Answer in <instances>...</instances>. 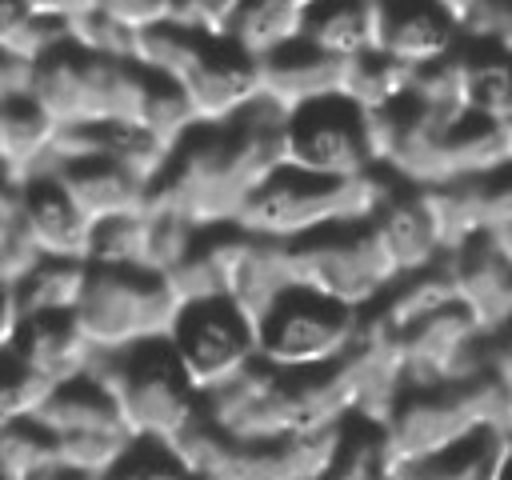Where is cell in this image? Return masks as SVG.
Listing matches in <instances>:
<instances>
[{
    "mask_svg": "<svg viewBox=\"0 0 512 480\" xmlns=\"http://www.w3.org/2000/svg\"><path fill=\"white\" fill-rule=\"evenodd\" d=\"M176 316L180 304L160 276L92 264L72 324L96 352H124L144 340H168Z\"/></svg>",
    "mask_w": 512,
    "mask_h": 480,
    "instance_id": "277c9868",
    "label": "cell"
},
{
    "mask_svg": "<svg viewBox=\"0 0 512 480\" xmlns=\"http://www.w3.org/2000/svg\"><path fill=\"white\" fill-rule=\"evenodd\" d=\"M256 80H260V100L272 104L280 116L340 96L344 84V60H332L316 48H308L304 40L256 60Z\"/></svg>",
    "mask_w": 512,
    "mask_h": 480,
    "instance_id": "4fadbf2b",
    "label": "cell"
},
{
    "mask_svg": "<svg viewBox=\"0 0 512 480\" xmlns=\"http://www.w3.org/2000/svg\"><path fill=\"white\" fill-rule=\"evenodd\" d=\"M488 372L512 392V340H500V344L488 340Z\"/></svg>",
    "mask_w": 512,
    "mask_h": 480,
    "instance_id": "74e56055",
    "label": "cell"
},
{
    "mask_svg": "<svg viewBox=\"0 0 512 480\" xmlns=\"http://www.w3.org/2000/svg\"><path fill=\"white\" fill-rule=\"evenodd\" d=\"M284 268L292 288L316 292L352 312H368L400 280L372 224H348L292 240L284 244Z\"/></svg>",
    "mask_w": 512,
    "mask_h": 480,
    "instance_id": "3957f363",
    "label": "cell"
},
{
    "mask_svg": "<svg viewBox=\"0 0 512 480\" xmlns=\"http://www.w3.org/2000/svg\"><path fill=\"white\" fill-rule=\"evenodd\" d=\"M284 168L316 180H348L372 172L360 108L344 96L304 104L284 116Z\"/></svg>",
    "mask_w": 512,
    "mask_h": 480,
    "instance_id": "ba28073f",
    "label": "cell"
},
{
    "mask_svg": "<svg viewBox=\"0 0 512 480\" xmlns=\"http://www.w3.org/2000/svg\"><path fill=\"white\" fill-rule=\"evenodd\" d=\"M28 4V12L32 16H40V20H52V24H72L76 16H84V12H92L96 4L92 0H24Z\"/></svg>",
    "mask_w": 512,
    "mask_h": 480,
    "instance_id": "836d02e7",
    "label": "cell"
},
{
    "mask_svg": "<svg viewBox=\"0 0 512 480\" xmlns=\"http://www.w3.org/2000/svg\"><path fill=\"white\" fill-rule=\"evenodd\" d=\"M16 232L44 260H88L92 256V224L64 200L52 176H28L20 196Z\"/></svg>",
    "mask_w": 512,
    "mask_h": 480,
    "instance_id": "7c38bea8",
    "label": "cell"
},
{
    "mask_svg": "<svg viewBox=\"0 0 512 480\" xmlns=\"http://www.w3.org/2000/svg\"><path fill=\"white\" fill-rule=\"evenodd\" d=\"M408 104H416L420 112H428L432 120L456 128L460 120H468V56L452 52L436 64H424L412 72L408 84Z\"/></svg>",
    "mask_w": 512,
    "mask_h": 480,
    "instance_id": "603a6c76",
    "label": "cell"
},
{
    "mask_svg": "<svg viewBox=\"0 0 512 480\" xmlns=\"http://www.w3.org/2000/svg\"><path fill=\"white\" fill-rule=\"evenodd\" d=\"M20 196H24V180H16L12 172L0 168V232H8L20 216Z\"/></svg>",
    "mask_w": 512,
    "mask_h": 480,
    "instance_id": "d590c367",
    "label": "cell"
},
{
    "mask_svg": "<svg viewBox=\"0 0 512 480\" xmlns=\"http://www.w3.org/2000/svg\"><path fill=\"white\" fill-rule=\"evenodd\" d=\"M20 308H16V292H12V284H4L0 280V356L12 348V336H16V328H20Z\"/></svg>",
    "mask_w": 512,
    "mask_h": 480,
    "instance_id": "8d00e7d4",
    "label": "cell"
},
{
    "mask_svg": "<svg viewBox=\"0 0 512 480\" xmlns=\"http://www.w3.org/2000/svg\"><path fill=\"white\" fill-rule=\"evenodd\" d=\"M64 40H68L64 36V24H52V20L32 16L24 0H0V56L36 64L52 48H60Z\"/></svg>",
    "mask_w": 512,
    "mask_h": 480,
    "instance_id": "d4e9b609",
    "label": "cell"
},
{
    "mask_svg": "<svg viewBox=\"0 0 512 480\" xmlns=\"http://www.w3.org/2000/svg\"><path fill=\"white\" fill-rule=\"evenodd\" d=\"M300 40L332 60H356L376 48V0H316Z\"/></svg>",
    "mask_w": 512,
    "mask_h": 480,
    "instance_id": "e0dca14e",
    "label": "cell"
},
{
    "mask_svg": "<svg viewBox=\"0 0 512 480\" xmlns=\"http://www.w3.org/2000/svg\"><path fill=\"white\" fill-rule=\"evenodd\" d=\"M168 348L192 392L204 396L256 360V328L240 316V308L228 296L200 300L180 308L168 332Z\"/></svg>",
    "mask_w": 512,
    "mask_h": 480,
    "instance_id": "52a82bcc",
    "label": "cell"
},
{
    "mask_svg": "<svg viewBox=\"0 0 512 480\" xmlns=\"http://www.w3.org/2000/svg\"><path fill=\"white\" fill-rule=\"evenodd\" d=\"M92 4H96V12L120 20L124 28H136V32L168 20V0H92Z\"/></svg>",
    "mask_w": 512,
    "mask_h": 480,
    "instance_id": "d6a6232c",
    "label": "cell"
},
{
    "mask_svg": "<svg viewBox=\"0 0 512 480\" xmlns=\"http://www.w3.org/2000/svg\"><path fill=\"white\" fill-rule=\"evenodd\" d=\"M120 412L132 440L172 444L200 420V396L184 380L168 340H144L124 352H100L88 372Z\"/></svg>",
    "mask_w": 512,
    "mask_h": 480,
    "instance_id": "7a4b0ae2",
    "label": "cell"
},
{
    "mask_svg": "<svg viewBox=\"0 0 512 480\" xmlns=\"http://www.w3.org/2000/svg\"><path fill=\"white\" fill-rule=\"evenodd\" d=\"M92 264L88 260H40L12 292L20 316H72Z\"/></svg>",
    "mask_w": 512,
    "mask_h": 480,
    "instance_id": "44dd1931",
    "label": "cell"
},
{
    "mask_svg": "<svg viewBox=\"0 0 512 480\" xmlns=\"http://www.w3.org/2000/svg\"><path fill=\"white\" fill-rule=\"evenodd\" d=\"M0 476H8V480L60 476V472H56V448H52V436H48L36 420L0 428Z\"/></svg>",
    "mask_w": 512,
    "mask_h": 480,
    "instance_id": "484cf974",
    "label": "cell"
},
{
    "mask_svg": "<svg viewBox=\"0 0 512 480\" xmlns=\"http://www.w3.org/2000/svg\"><path fill=\"white\" fill-rule=\"evenodd\" d=\"M240 8L244 0H168V24L204 40H232Z\"/></svg>",
    "mask_w": 512,
    "mask_h": 480,
    "instance_id": "4dcf8cb0",
    "label": "cell"
},
{
    "mask_svg": "<svg viewBox=\"0 0 512 480\" xmlns=\"http://www.w3.org/2000/svg\"><path fill=\"white\" fill-rule=\"evenodd\" d=\"M368 224H372L376 240L384 244V252L392 256V264H396L400 276L420 272V268H432V264L444 260L440 240L432 232V220H428V212H424V204H420L416 192H392Z\"/></svg>",
    "mask_w": 512,
    "mask_h": 480,
    "instance_id": "2e32d148",
    "label": "cell"
},
{
    "mask_svg": "<svg viewBox=\"0 0 512 480\" xmlns=\"http://www.w3.org/2000/svg\"><path fill=\"white\" fill-rule=\"evenodd\" d=\"M56 124L24 96H12L0 104V168L12 172L16 180L40 176L44 160H48V144H52Z\"/></svg>",
    "mask_w": 512,
    "mask_h": 480,
    "instance_id": "d6986e66",
    "label": "cell"
},
{
    "mask_svg": "<svg viewBox=\"0 0 512 480\" xmlns=\"http://www.w3.org/2000/svg\"><path fill=\"white\" fill-rule=\"evenodd\" d=\"M488 332L468 308L448 304L420 324L400 332L404 384L408 388H452L488 372Z\"/></svg>",
    "mask_w": 512,
    "mask_h": 480,
    "instance_id": "9c48e42d",
    "label": "cell"
},
{
    "mask_svg": "<svg viewBox=\"0 0 512 480\" xmlns=\"http://www.w3.org/2000/svg\"><path fill=\"white\" fill-rule=\"evenodd\" d=\"M40 176H52L56 188L64 192V200L92 228L148 208V188L136 176H128L120 164H112L108 156H88V160H76V164L40 172Z\"/></svg>",
    "mask_w": 512,
    "mask_h": 480,
    "instance_id": "5bb4252c",
    "label": "cell"
},
{
    "mask_svg": "<svg viewBox=\"0 0 512 480\" xmlns=\"http://www.w3.org/2000/svg\"><path fill=\"white\" fill-rule=\"evenodd\" d=\"M460 28L440 0H376V48L380 56L424 68L456 52Z\"/></svg>",
    "mask_w": 512,
    "mask_h": 480,
    "instance_id": "8fae6325",
    "label": "cell"
},
{
    "mask_svg": "<svg viewBox=\"0 0 512 480\" xmlns=\"http://www.w3.org/2000/svg\"><path fill=\"white\" fill-rule=\"evenodd\" d=\"M56 384L36 376L32 368H24L20 360H12L8 352L0 356V428L8 424H24V420H36L40 404L48 400Z\"/></svg>",
    "mask_w": 512,
    "mask_h": 480,
    "instance_id": "f1b7e54d",
    "label": "cell"
},
{
    "mask_svg": "<svg viewBox=\"0 0 512 480\" xmlns=\"http://www.w3.org/2000/svg\"><path fill=\"white\" fill-rule=\"evenodd\" d=\"M380 432H384L388 472H416L420 464L484 432L476 384L464 380L452 388H404Z\"/></svg>",
    "mask_w": 512,
    "mask_h": 480,
    "instance_id": "8992f818",
    "label": "cell"
},
{
    "mask_svg": "<svg viewBox=\"0 0 512 480\" xmlns=\"http://www.w3.org/2000/svg\"><path fill=\"white\" fill-rule=\"evenodd\" d=\"M304 16H308V8L300 0H244L236 28H232V44L244 56L264 60L300 40Z\"/></svg>",
    "mask_w": 512,
    "mask_h": 480,
    "instance_id": "7402d4cb",
    "label": "cell"
},
{
    "mask_svg": "<svg viewBox=\"0 0 512 480\" xmlns=\"http://www.w3.org/2000/svg\"><path fill=\"white\" fill-rule=\"evenodd\" d=\"M448 304H456V284H452L448 264L440 260V264H432V268H420V272L400 276V280L372 304V312H376L392 332H404V328L420 324L424 316H432V312H440V308H448Z\"/></svg>",
    "mask_w": 512,
    "mask_h": 480,
    "instance_id": "ffe728a7",
    "label": "cell"
},
{
    "mask_svg": "<svg viewBox=\"0 0 512 480\" xmlns=\"http://www.w3.org/2000/svg\"><path fill=\"white\" fill-rule=\"evenodd\" d=\"M68 44L88 52V56H104V60H132L136 56V28H124L120 20L104 16V12H84L64 28Z\"/></svg>",
    "mask_w": 512,
    "mask_h": 480,
    "instance_id": "f546056e",
    "label": "cell"
},
{
    "mask_svg": "<svg viewBox=\"0 0 512 480\" xmlns=\"http://www.w3.org/2000/svg\"><path fill=\"white\" fill-rule=\"evenodd\" d=\"M360 316L316 292L288 288L256 328V360L276 372H320L340 364L360 340Z\"/></svg>",
    "mask_w": 512,
    "mask_h": 480,
    "instance_id": "5b68a950",
    "label": "cell"
},
{
    "mask_svg": "<svg viewBox=\"0 0 512 480\" xmlns=\"http://www.w3.org/2000/svg\"><path fill=\"white\" fill-rule=\"evenodd\" d=\"M176 88L184 92L196 124H228L260 100L256 60L244 56L232 40H204Z\"/></svg>",
    "mask_w": 512,
    "mask_h": 480,
    "instance_id": "30bf717a",
    "label": "cell"
},
{
    "mask_svg": "<svg viewBox=\"0 0 512 480\" xmlns=\"http://www.w3.org/2000/svg\"><path fill=\"white\" fill-rule=\"evenodd\" d=\"M160 280L168 284V292H172V300H176L180 308L200 304V300H220V296H224V284H220L212 260L200 252V244H192V252H188L184 260H176Z\"/></svg>",
    "mask_w": 512,
    "mask_h": 480,
    "instance_id": "1f68e13d",
    "label": "cell"
},
{
    "mask_svg": "<svg viewBox=\"0 0 512 480\" xmlns=\"http://www.w3.org/2000/svg\"><path fill=\"white\" fill-rule=\"evenodd\" d=\"M468 112L476 120H512V56L500 48L492 56L468 60Z\"/></svg>",
    "mask_w": 512,
    "mask_h": 480,
    "instance_id": "83f0119b",
    "label": "cell"
},
{
    "mask_svg": "<svg viewBox=\"0 0 512 480\" xmlns=\"http://www.w3.org/2000/svg\"><path fill=\"white\" fill-rule=\"evenodd\" d=\"M56 472L72 476H112L124 452L132 448L128 432H88V436H56Z\"/></svg>",
    "mask_w": 512,
    "mask_h": 480,
    "instance_id": "4316f807",
    "label": "cell"
},
{
    "mask_svg": "<svg viewBox=\"0 0 512 480\" xmlns=\"http://www.w3.org/2000/svg\"><path fill=\"white\" fill-rule=\"evenodd\" d=\"M488 240H492V244H496V252H500L508 264H512V224H508V228H500V232H492Z\"/></svg>",
    "mask_w": 512,
    "mask_h": 480,
    "instance_id": "f35d334b",
    "label": "cell"
},
{
    "mask_svg": "<svg viewBox=\"0 0 512 480\" xmlns=\"http://www.w3.org/2000/svg\"><path fill=\"white\" fill-rule=\"evenodd\" d=\"M412 72L416 68H404L380 52H364L356 60H344V84H340V96L348 104H356L360 112H372V108H388V104H400L408 96V84H412Z\"/></svg>",
    "mask_w": 512,
    "mask_h": 480,
    "instance_id": "cb8c5ba5",
    "label": "cell"
},
{
    "mask_svg": "<svg viewBox=\"0 0 512 480\" xmlns=\"http://www.w3.org/2000/svg\"><path fill=\"white\" fill-rule=\"evenodd\" d=\"M36 424H40L52 440H56V436H88V432H128V428L120 424L116 404L108 400V392H104L92 376L56 384V388L48 392V400L40 404Z\"/></svg>",
    "mask_w": 512,
    "mask_h": 480,
    "instance_id": "ac0fdd59",
    "label": "cell"
},
{
    "mask_svg": "<svg viewBox=\"0 0 512 480\" xmlns=\"http://www.w3.org/2000/svg\"><path fill=\"white\" fill-rule=\"evenodd\" d=\"M8 356L52 384H68L88 376L100 352L80 336L72 316H24Z\"/></svg>",
    "mask_w": 512,
    "mask_h": 480,
    "instance_id": "9a60e30c",
    "label": "cell"
},
{
    "mask_svg": "<svg viewBox=\"0 0 512 480\" xmlns=\"http://www.w3.org/2000/svg\"><path fill=\"white\" fill-rule=\"evenodd\" d=\"M28 76H32V64L0 56V104L12 100V96H24L28 92Z\"/></svg>",
    "mask_w": 512,
    "mask_h": 480,
    "instance_id": "e575fe53",
    "label": "cell"
},
{
    "mask_svg": "<svg viewBox=\"0 0 512 480\" xmlns=\"http://www.w3.org/2000/svg\"><path fill=\"white\" fill-rule=\"evenodd\" d=\"M388 196L392 184L376 172H360L348 180H316L284 168L244 200L232 224L256 240L292 244L328 228L368 224Z\"/></svg>",
    "mask_w": 512,
    "mask_h": 480,
    "instance_id": "6da1fadb",
    "label": "cell"
}]
</instances>
